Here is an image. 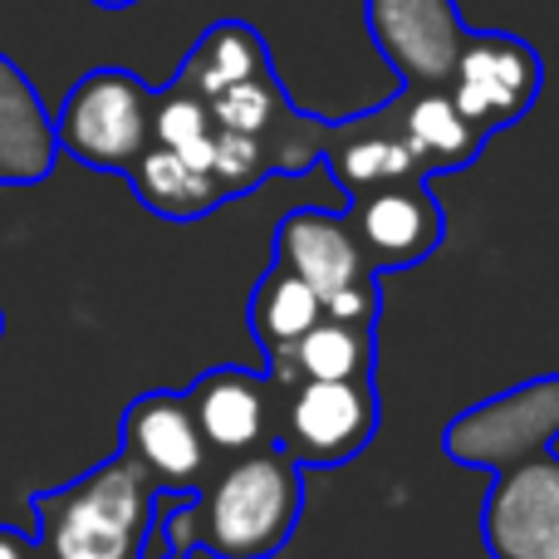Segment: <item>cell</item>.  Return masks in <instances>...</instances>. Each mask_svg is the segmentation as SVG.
Listing matches in <instances>:
<instances>
[{
  "label": "cell",
  "mask_w": 559,
  "mask_h": 559,
  "mask_svg": "<svg viewBox=\"0 0 559 559\" xmlns=\"http://www.w3.org/2000/svg\"><path fill=\"white\" fill-rule=\"evenodd\" d=\"M319 319H324V299L299 275H289L285 265H271L251 295V334L261 338L265 358H271V373L285 368L289 348H295Z\"/></svg>",
  "instance_id": "16"
},
{
  "label": "cell",
  "mask_w": 559,
  "mask_h": 559,
  "mask_svg": "<svg viewBox=\"0 0 559 559\" xmlns=\"http://www.w3.org/2000/svg\"><path fill=\"white\" fill-rule=\"evenodd\" d=\"M275 265H285L289 275H299L319 299H334L354 285L378 280L368 271L358 236L348 226V216H334L324 206H299V212L280 216L275 226Z\"/></svg>",
  "instance_id": "10"
},
{
  "label": "cell",
  "mask_w": 559,
  "mask_h": 559,
  "mask_svg": "<svg viewBox=\"0 0 559 559\" xmlns=\"http://www.w3.org/2000/svg\"><path fill=\"white\" fill-rule=\"evenodd\" d=\"M397 133L413 147L423 177L462 173L476 163L486 138L452 108L447 88H397Z\"/></svg>",
  "instance_id": "14"
},
{
  "label": "cell",
  "mask_w": 559,
  "mask_h": 559,
  "mask_svg": "<svg viewBox=\"0 0 559 559\" xmlns=\"http://www.w3.org/2000/svg\"><path fill=\"white\" fill-rule=\"evenodd\" d=\"M206 108H212V123L226 128V133L265 138L271 123L280 118V108H285V94H280V84H275V69H261V74H251V79H241V84L222 88L216 98H206Z\"/></svg>",
  "instance_id": "20"
},
{
  "label": "cell",
  "mask_w": 559,
  "mask_h": 559,
  "mask_svg": "<svg viewBox=\"0 0 559 559\" xmlns=\"http://www.w3.org/2000/svg\"><path fill=\"white\" fill-rule=\"evenodd\" d=\"M324 163H329V173L344 182L348 197L373 192V187H388V182H407V177H423L413 147L397 133V94L388 98L383 108H373V114H354L329 128Z\"/></svg>",
  "instance_id": "12"
},
{
  "label": "cell",
  "mask_w": 559,
  "mask_h": 559,
  "mask_svg": "<svg viewBox=\"0 0 559 559\" xmlns=\"http://www.w3.org/2000/svg\"><path fill=\"white\" fill-rule=\"evenodd\" d=\"M540 84L545 64L525 39L506 35V29H472L442 88L456 114L486 138L521 123L540 98Z\"/></svg>",
  "instance_id": "5"
},
{
  "label": "cell",
  "mask_w": 559,
  "mask_h": 559,
  "mask_svg": "<svg viewBox=\"0 0 559 559\" xmlns=\"http://www.w3.org/2000/svg\"><path fill=\"white\" fill-rule=\"evenodd\" d=\"M299 511H305L299 466L280 447H265L236 456L206 491L182 496V506L163 515V545L173 555L202 545L216 559H271L295 535Z\"/></svg>",
  "instance_id": "1"
},
{
  "label": "cell",
  "mask_w": 559,
  "mask_h": 559,
  "mask_svg": "<svg viewBox=\"0 0 559 559\" xmlns=\"http://www.w3.org/2000/svg\"><path fill=\"white\" fill-rule=\"evenodd\" d=\"M123 456H133L157 491L192 496L206 472V442L182 393H143L123 413Z\"/></svg>",
  "instance_id": "8"
},
{
  "label": "cell",
  "mask_w": 559,
  "mask_h": 559,
  "mask_svg": "<svg viewBox=\"0 0 559 559\" xmlns=\"http://www.w3.org/2000/svg\"><path fill=\"white\" fill-rule=\"evenodd\" d=\"M55 114L10 55H0V187H35L55 173Z\"/></svg>",
  "instance_id": "13"
},
{
  "label": "cell",
  "mask_w": 559,
  "mask_h": 559,
  "mask_svg": "<svg viewBox=\"0 0 559 559\" xmlns=\"http://www.w3.org/2000/svg\"><path fill=\"white\" fill-rule=\"evenodd\" d=\"M364 25L403 88H442L472 35L456 0H364Z\"/></svg>",
  "instance_id": "6"
},
{
  "label": "cell",
  "mask_w": 559,
  "mask_h": 559,
  "mask_svg": "<svg viewBox=\"0 0 559 559\" xmlns=\"http://www.w3.org/2000/svg\"><path fill=\"white\" fill-rule=\"evenodd\" d=\"M212 177L216 187L226 192V202L241 192H251L255 182L271 177V157H265V143L251 133H226L216 128V143H212Z\"/></svg>",
  "instance_id": "21"
},
{
  "label": "cell",
  "mask_w": 559,
  "mask_h": 559,
  "mask_svg": "<svg viewBox=\"0 0 559 559\" xmlns=\"http://www.w3.org/2000/svg\"><path fill=\"white\" fill-rule=\"evenodd\" d=\"M123 177L133 182L138 202H143L147 212L167 216V222H197V216L216 212V206L226 202V192L216 187L212 173H202V167H192L187 157L167 153V147H157V143H147L143 157H138Z\"/></svg>",
  "instance_id": "15"
},
{
  "label": "cell",
  "mask_w": 559,
  "mask_h": 559,
  "mask_svg": "<svg viewBox=\"0 0 559 559\" xmlns=\"http://www.w3.org/2000/svg\"><path fill=\"white\" fill-rule=\"evenodd\" d=\"M280 452L295 466H344L373 442L378 432V388L373 378L344 383H280Z\"/></svg>",
  "instance_id": "4"
},
{
  "label": "cell",
  "mask_w": 559,
  "mask_h": 559,
  "mask_svg": "<svg viewBox=\"0 0 559 559\" xmlns=\"http://www.w3.org/2000/svg\"><path fill=\"white\" fill-rule=\"evenodd\" d=\"M261 69H271V49H265L261 29L246 25V20H222V25L202 29V39L192 45L177 84L202 98H216L222 88L241 84V79L261 74Z\"/></svg>",
  "instance_id": "17"
},
{
  "label": "cell",
  "mask_w": 559,
  "mask_h": 559,
  "mask_svg": "<svg viewBox=\"0 0 559 559\" xmlns=\"http://www.w3.org/2000/svg\"><path fill=\"white\" fill-rule=\"evenodd\" d=\"M0 334H5V309H0Z\"/></svg>",
  "instance_id": "24"
},
{
  "label": "cell",
  "mask_w": 559,
  "mask_h": 559,
  "mask_svg": "<svg viewBox=\"0 0 559 559\" xmlns=\"http://www.w3.org/2000/svg\"><path fill=\"white\" fill-rule=\"evenodd\" d=\"M486 545L496 559H559V462L540 456L506 476L486 501Z\"/></svg>",
  "instance_id": "9"
},
{
  "label": "cell",
  "mask_w": 559,
  "mask_h": 559,
  "mask_svg": "<svg viewBox=\"0 0 559 559\" xmlns=\"http://www.w3.org/2000/svg\"><path fill=\"white\" fill-rule=\"evenodd\" d=\"M157 481L133 462L118 456L98 472L79 476L64 491H39V555L45 559H143L147 521L157 506Z\"/></svg>",
  "instance_id": "2"
},
{
  "label": "cell",
  "mask_w": 559,
  "mask_h": 559,
  "mask_svg": "<svg viewBox=\"0 0 559 559\" xmlns=\"http://www.w3.org/2000/svg\"><path fill=\"white\" fill-rule=\"evenodd\" d=\"M187 407L197 417L206 452L216 456L265 452L275 442L271 383H261L246 368H212L206 378H197V388L187 393Z\"/></svg>",
  "instance_id": "11"
},
{
  "label": "cell",
  "mask_w": 559,
  "mask_h": 559,
  "mask_svg": "<svg viewBox=\"0 0 559 559\" xmlns=\"http://www.w3.org/2000/svg\"><path fill=\"white\" fill-rule=\"evenodd\" d=\"M153 143L167 153L187 157L192 167L212 173V143H216V123L212 108L202 94L182 84H167L163 94H153Z\"/></svg>",
  "instance_id": "19"
},
{
  "label": "cell",
  "mask_w": 559,
  "mask_h": 559,
  "mask_svg": "<svg viewBox=\"0 0 559 559\" xmlns=\"http://www.w3.org/2000/svg\"><path fill=\"white\" fill-rule=\"evenodd\" d=\"M94 5H104V10H128V5H138V0H94Z\"/></svg>",
  "instance_id": "23"
},
{
  "label": "cell",
  "mask_w": 559,
  "mask_h": 559,
  "mask_svg": "<svg viewBox=\"0 0 559 559\" xmlns=\"http://www.w3.org/2000/svg\"><path fill=\"white\" fill-rule=\"evenodd\" d=\"M167 559H187V555H167Z\"/></svg>",
  "instance_id": "25"
},
{
  "label": "cell",
  "mask_w": 559,
  "mask_h": 559,
  "mask_svg": "<svg viewBox=\"0 0 559 559\" xmlns=\"http://www.w3.org/2000/svg\"><path fill=\"white\" fill-rule=\"evenodd\" d=\"M348 226L358 236L368 271H407L423 265L427 255L442 246V206L427 192V177H407V182H388L373 192L348 197Z\"/></svg>",
  "instance_id": "7"
},
{
  "label": "cell",
  "mask_w": 559,
  "mask_h": 559,
  "mask_svg": "<svg viewBox=\"0 0 559 559\" xmlns=\"http://www.w3.org/2000/svg\"><path fill=\"white\" fill-rule=\"evenodd\" d=\"M0 559H45V555H39L35 540H25V535H15V531L0 525Z\"/></svg>",
  "instance_id": "22"
},
{
  "label": "cell",
  "mask_w": 559,
  "mask_h": 559,
  "mask_svg": "<svg viewBox=\"0 0 559 559\" xmlns=\"http://www.w3.org/2000/svg\"><path fill=\"white\" fill-rule=\"evenodd\" d=\"M55 143L94 173H128L153 143V88L128 69H88L59 104Z\"/></svg>",
  "instance_id": "3"
},
{
  "label": "cell",
  "mask_w": 559,
  "mask_h": 559,
  "mask_svg": "<svg viewBox=\"0 0 559 559\" xmlns=\"http://www.w3.org/2000/svg\"><path fill=\"white\" fill-rule=\"evenodd\" d=\"M373 329L348 324V319H319L295 348H289L285 368L275 373V383H344V378H373Z\"/></svg>",
  "instance_id": "18"
}]
</instances>
